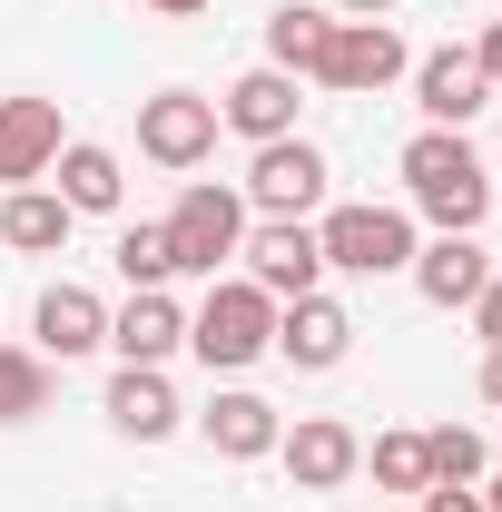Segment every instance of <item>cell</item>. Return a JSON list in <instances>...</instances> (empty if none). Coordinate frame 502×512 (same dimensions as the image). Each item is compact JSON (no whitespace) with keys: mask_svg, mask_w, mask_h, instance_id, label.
<instances>
[{"mask_svg":"<svg viewBox=\"0 0 502 512\" xmlns=\"http://www.w3.org/2000/svg\"><path fill=\"white\" fill-rule=\"evenodd\" d=\"M404 197H414V217H434V237H473L493 217V168L473 158L463 128H424V138H404Z\"/></svg>","mask_w":502,"mask_h":512,"instance_id":"cell-1","label":"cell"},{"mask_svg":"<svg viewBox=\"0 0 502 512\" xmlns=\"http://www.w3.org/2000/svg\"><path fill=\"white\" fill-rule=\"evenodd\" d=\"M188 355L207 375H247L256 355H276V296L247 286V276H227V286H207L188 306Z\"/></svg>","mask_w":502,"mask_h":512,"instance_id":"cell-2","label":"cell"},{"mask_svg":"<svg viewBox=\"0 0 502 512\" xmlns=\"http://www.w3.org/2000/svg\"><path fill=\"white\" fill-rule=\"evenodd\" d=\"M158 227H168V256H178V276H207V286H217V266L247 247L256 217H247V197H237V188H217V178H188V188H178V207H168Z\"/></svg>","mask_w":502,"mask_h":512,"instance_id":"cell-3","label":"cell"},{"mask_svg":"<svg viewBox=\"0 0 502 512\" xmlns=\"http://www.w3.org/2000/svg\"><path fill=\"white\" fill-rule=\"evenodd\" d=\"M315 247H325L335 276H404L424 237H414V207H325Z\"/></svg>","mask_w":502,"mask_h":512,"instance_id":"cell-4","label":"cell"},{"mask_svg":"<svg viewBox=\"0 0 502 512\" xmlns=\"http://www.w3.org/2000/svg\"><path fill=\"white\" fill-rule=\"evenodd\" d=\"M325 188H335V168L315 138H266L237 197H247V217H325Z\"/></svg>","mask_w":502,"mask_h":512,"instance_id":"cell-5","label":"cell"},{"mask_svg":"<svg viewBox=\"0 0 502 512\" xmlns=\"http://www.w3.org/2000/svg\"><path fill=\"white\" fill-rule=\"evenodd\" d=\"M237 256H247V286H266L276 306H296V296H315V286H325V247H315V217H256Z\"/></svg>","mask_w":502,"mask_h":512,"instance_id":"cell-6","label":"cell"},{"mask_svg":"<svg viewBox=\"0 0 502 512\" xmlns=\"http://www.w3.org/2000/svg\"><path fill=\"white\" fill-rule=\"evenodd\" d=\"M138 158L148 168H207L217 158V99H197V89H158V99H138Z\"/></svg>","mask_w":502,"mask_h":512,"instance_id":"cell-7","label":"cell"},{"mask_svg":"<svg viewBox=\"0 0 502 512\" xmlns=\"http://www.w3.org/2000/svg\"><path fill=\"white\" fill-rule=\"evenodd\" d=\"M414 69V50H404V30L394 20H335V40H325V89H345V99H375V89H394Z\"/></svg>","mask_w":502,"mask_h":512,"instance_id":"cell-8","label":"cell"},{"mask_svg":"<svg viewBox=\"0 0 502 512\" xmlns=\"http://www.w3.org/2000/svg\"><path fill=\"white\" fill-rule=\"evenodd\" d=\"M276 463H286V483H296V493H335V483H355V473H365V434H355V424H335V414H296V424L276 434Z\"/></svg>","mask_w":502,"mask_h":512,"instance_id":"cell-9","label":"cell"},{"mask_svg":"<svg viewBox=\"0 0 502 512\" xmlns=\"http://www.w3.org/2000/svg\"><path fill=\"white\" fill-rule=\"evenodd\" d=\"M69 128H60V99H0V188H40L50 168H60Z\"/></svg>","mask_w":502,"mask_h":512,"instance_id":"cell-10","label":"cell"},{"mask_svg":"<svg viewBox=\"0 0 502 512\" xmlns=\"http://www.w3.org/2000/svg\"><path fill=\"white\" fill-rule=\"evenodd\" d=\"M197 434H207L217 463H266L276 434H286V414H276L266 394H247V384H217V394H207V414H197Z\"/></svg>","mask_w":502,"mask_h":512,"instance_id":"cell-11","label":"cell"},{"mask_svg":"<svg viewBox=\"0 0 502 512\" xmlns=\"http://www.w3.org/2000/svg\"><path fill=\"white\" fill-rule=\"evenodd\" d=\"M276 355H286L296 375H325V365L355 355V316L315 286V296H296V306H276Z\"/></svg>","mask_w":502,"mask_h":512,"instance_id":"cell-12","label":"cell"},{"mask_svg":"<svg viewBox=\"0 0 502 512\" xmlns=\"http://www.w3.org/2000/svg\"><path fill=\"white\" fill-rule=\"evenodd\" d=\"M414 109H424L434 128H473L483 109H493L483 60H473V50H424V60H414Z\"/></svg>","mask_w":502,"mask_h":512,"instance_id":"cell-13","label":"cell"},{"mask_svg":"<svg viewBox=\"0 0 502 512\" xmlns=\"http://www.w3.org/2000/svg\"><path fill=\"white\" fill-rule=\"evenodd\" d=\"M178 345H188V306H178L168 286H138L119 316H109V355H119V365H168Z\"/></svg>","mask_w":502,"mask_h":512,"instance_id":"cell-14","label":"cell"},{"mask_svg":"<svg viewBox=\"0 0 502 512\" xmlns=\"http://www.w3.org/2000/svg\"><path fill=\"white\" fill-rule=\"evenodd\" d=\"M296 89H306V79H286V69H247V79L217 99V128H237L247 148H266V138H296V109H306Z\"/></svg>","mask_w":502,"mask_h":512,"instance_id":"cell-15","label":"cell"},{"mask_svg":"<svg viewBox=\"0 0 502 512\" xmlns=\"http://www.w3.org/2000/svg\"><path fill=\"white\" fill-rule=\"evenodd\" d=\"M404 276H414V296H424V306H443V316H453V306H473V296H483L493 256H483V237H424Z\"/></svg>","mask_w":502,"mask_h":512,"instance_id":"cell-16","label":"cell"},{"mask_svg":"<svg viewBox=\"0 0 502 512\" xmlns=\"http://www.w3.org/2000/svg\"><path fill=\"white\" fill-rule=\"evenodd\" d=\"M30 335H40V355H50V365H69V355H99V345H109V306H99L89 286H69V276H60V286L30 306Z\"/></svg>","mask_w":502,"mask_h":512,"instance_id":"cell-17","label":"cell"},{"mask_svg":"<svg viewBox=\"0 0 502 512\" xmlns=\"http://www.w3.org/2000/svg\"><path fill=\"white\" fill-rule=\"evenodd\" d=\"M109 424H119L128 444H168L178 434V384H168V365H119L109 375Z\"/></svg>","mask_w":502,"mask_h":512,"instance_id":"cell-18","label":"cell"},{"mask_svg":"<svg viewBox=\"0 0 502 512\" xmlns=\"http://www.w3.org/2000/svg\"><path fill=\"white\" fill-rule=\"evenodd\" d=\"M50 178H60V207H69V217H119V197H128L119 148H99V138H69Z\"/></svg>","mask_w":502,"mask_h":512,"instance_id":"cell-19","label":"cell"},{"mask_svg":"<svg viewBox=\"0 0 502 512\" xmlns=\"http://www.w3.org/2000/svg\"><path fill=\"white\" fill-rule=\"evenodd\" d=\"M325 40H335V10H315V0H286V10H266V69H286V79H315V69H325Z\"/></svg>","mask_w":502,"mask_h":512,"instance_id":"cell-20","label":"cell"},{"mask_svg":"<svg viewBox=\"0 0 502 512\" xmlns=\"http://www.w3.org/2000/svg\"><path fill=\"white\" fill-rule=\"evenodd\" d=\"M69 217L60 188H0V247H20V256H60L69 247Z\"/></svg>","mask_w":502,"mask_h":512,"instance_id":"cell-21","label":"cell"},{"mask_svg":"<svg viewBox=\"0 0 502 512\" xmlns=\"http://www.w3.org/2000/svg\"><path fill=\"white\" fill-rule=\"evenodd\" d=\"M50 355L40 345H0V424H30V414H50Z\"/></svg>","mask_w":502,"mask_h":512,"instance_id":"cell-22","label":"cell"},{"mask_svg":"<svg viewBox=\"0 0 502 512\" xmlns=\"http://www.w3.org/2000/svg\"><path fill=\"white\" fill-rule=\"evenodd\" d=\"M424 463H434V483H483V473H493V444H483L473 424H434V434H424Z\"/></svg>","mask_w":502,"mask_h":512,"instance_id":"cell-23","label":"cell"},{"mask_svg":"<svg viewBox=\"0 0 502 512\" xmlns=\"http://www.w3.org/2000/svg\"><path fill=\"white\" fill-rule=\"evenodd\" d=\"M119 276H128V296H138V286H168V276H178V256H168V227H119Z\"/></svg>","mask_w":502,"mask_h":512,"instance_id":"cell-24","label":"cell"},{"mask_svg":"<svg viewBox=\"0 0 502 512\" xmlns=\"http://www.w3.org/2000/svg\"><path fill=\"white\" fill-rule=\"evenodd\" d=\"M365 463H375L384 493H424V483H434V463H424V434H375V444H365Z\"/></svg>","mask_w":502,"mask_h":512,"instance_id":"cell-25","label":"cell"},{"mask_svg":"<svg viewBox=\"0 0 502 512\" xmlns=\"http://www.w3.org/2000/svg\"><path fill=\"white\" fill-rule=\"evenodd\" d=\"M414 512H483V483H424Z\"/></svg>","mask_w":502,"mask_h":512,"instance_id":"cell-26","label":"cell"},{"mask_svg":"<svg viewBox=\"0 0 502 512\" xmlns=\"http://www.w3.org/2000/svg\"><path fill=\"white\" fill-rule=\"evenodd\" d=\"M463 316H473V335H483V345H502V266L483 276V296H473Z\"/></svg>","mask_w":502,"mask_h":512,"instance_id":"cell-27","label":"cell"},{"mask_svg":"<svg viewBox=\"0 0 502 512\" xmlns=\"http://www.w3.org/2000/svg\"><path fill=\"white\" fill-rule=\"evenodd\" d=\"M473 60H483V79H493V89H502V20H493V30H483V40H473Z\"/></svg>","mask_w":502,"mask_h":512,"instance_id":"cell-28","label":"cell"},{"mask_svg":"<svg viewBox=\"0 0 502 512\" xmlns=\"http://www.w3.org/2000/svg\"><path fill=\"white\" fill-rule=\"evenodd\" d=\"M483 404L502 414V345H483Z\"/></svg>","mask_w":502,"mask_h":512,"instance_id":"cell-29","label":"cell"},{"mask_svg":"<svg viewBox=\"0 0 502 512\" xmlns=\"http://www.w3.org/2000/svg\"><path fill=\"white\" fill-rule=\"evenodd\" d=\"M325 10H335V20H384L394 0H325Z\"/></svg>","mask_w":502,"mask_h":512,"instance_id":"cell-30","label":"cell"},{"mask_svg":"<svg viewBox=\"0 0 502 512\" xmlns=\"http://www.w3.org/2000/svg\"><path fill=\"white\" fill-rule=\"evenodd\" d=\"M138 10H158V20H197L207 0H138Z\"/></svg>","mask_w":502,"mask_h":512,"instance_id":"cell-31","label":"cell"},{"mask_svg":"<svg viewBox=\"0 0 502 512\" xmlns=\"http://www.w3.org/2000/svg\"><path fill=\"white\" fill-rule=\"evenodd\" d=\"M483 512H502V473H483Z\"/></svg>","mask_w":502,"mask_h":512,"instance_id":"cell-32","label":"cell"}]
</instances>
